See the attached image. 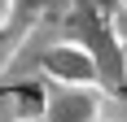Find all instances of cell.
<instances>
[{"label":"cell","mask_w":127,"mask_h":122,"mask_svg":"<svg viewBox=\"0 0 127 122\" xmlns=\"http://www.w3.org/2000/svg\"><path fill=\"white\" fill-rule=\"evenodd\" d=\"M9 18H13V0H0V26L9 22Z\"/></svg>","instance_id":"1"},{"label":"cell","mask_w":127,"mask_h":122,"mask_svg":"<svg viewBox=\"0 0 127 122\" xmlns=\"http://www.w3.org/2000/svg\"><path fill=\"white\" fill-rule=\"evenodd\" d=\"M18 122H35V118H18Z\"/></svg>","instance_id":"2"}]
</instances>
